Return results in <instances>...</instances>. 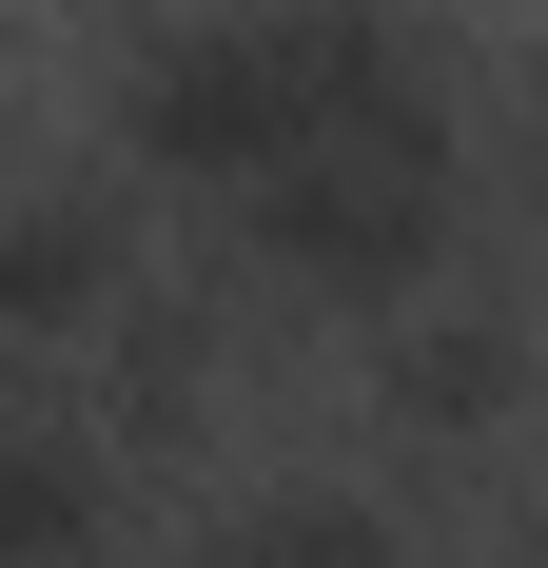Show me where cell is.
Segmentation results:
<instances>
[{"mask_svg":"<svg viewBox=\"0 0 548 568\" xmlns=\"http://www.w3.org/2000/svg\"><path fill=\"white\" fill-rule=\"evenodd\" d=\"M235 353H255V275H158L138 314L99 334V432H118V470H158V452H196L235 412Z\"/></svg>","mask_w":548,"mask_h":568,"instance_id":"obj_5","label":"cell"},{"mask_svg":"<svg viewBox=\"0 0 548 568\" xmlns=\"http://www.w3.org/2000/svg\"><path fill=\"white\" fill-rule=\"evenodd\" d=\"M450 216H470V99H392V118H333L294 176H255L235 196V275H255V314H412V294H450Z\"/></svg>","mask_w":548,"mask_h":568,"instance_id":"obj_2","label":"cell"},{"mask_svg":"<svg viewBox=\"0 0 548 568\" xmlns=\"http://www.w3.org/2000/svg\"><path fill=\"white\" fill-rule=\"evenodd\" d=\"M138 294H158V235H138L118 158H20L0 176V353H99Z\"/></svg>","mask_w":548,"mask_h":568,"instance_id":"obj_3","label":"cell"},{"mask_svg":"<svg viewBox=\"0 0 548 568\" xmlns=\"http://www.w3.org/2000/svg\"><path fill=\"white\" fill-rule=\"evenodd\" d=\"M450 59L412 0H176V20H138L99 79L118 118V176H176V196H255V176H294L333 138V118H392L432 99Z\"/></svg>","mask_w":548,"mask_h":568,"instance_id":"obj_1","label":"cell"},{"mask_svg":"<svg viewBox=\"0 0 548 568\" xmlns=\"http://www.w3.org/2000/svg\"><path fill=\"white\" fill-rule=\"evenodd\" d=\"M99 549H118V432L0 373V568H99Z\"/></svg>","mask_w":548,"mask_h":568,"instance_id":"obj_6","label":"cell"},{"mask_svg":"<svg viewBox=\"0 0 548 568\" xmlns=\"http://www.w3.org/2000/svg\"><path fill=\"white\" fill-rule=\"evenodd\" d=\"M176 568H412V529H392V490H353V470H255Z\"/></svg>","mask_w":548,"mask_h":568,"instance_id":"obj_7","label":"cell"},{"mask_svg":"<svg viewBox=\"0 0 548 568\" xmlns=\"http://www.w3.org/2000/svg\"><path fill=\"white\" fill-rule=\"evenodd\" d=\"M509 196H529V235H548V118H529V138H509Z\"/></svg>","mask_w":548,"mask_h":568,"instance_id":"obj_8","label":"cell"},{"mask_svg":"<svg viewBox=\"0 0 548 568\" xmlns=\"http://www.w3.org/2000/svg\"><path fill=\"white\" fill-rule=\"evenodd\" d=\"M529 393H548V314L509 275H450V294H412L373 334V432L392 452H509Z\"/></svg>","mask_w":548,"mask_h":568,"instance_id":"obj_4","label":"cell"},{"mask_svg":"<svg viewBox=\"0 0 548 568\" xmlns=\"http://www.w3.org/2000/svg\"><path fill=\"white\" fill-rule=\"evenodd\" d=\"M490 568H548V510H529V529H509V549H490Z\"/></svg>","mask_w":548,"mask_h":568,"instance_id":"obj_9","label":"cell"}]
</instances>
